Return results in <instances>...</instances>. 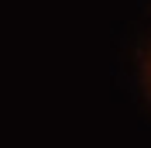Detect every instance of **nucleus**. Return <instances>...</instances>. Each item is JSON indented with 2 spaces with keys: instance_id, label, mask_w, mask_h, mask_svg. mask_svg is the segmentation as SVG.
<instances>
[{
  "instance_id": "nucleus-1",
  "label": "nucleus",
  "mask_w": 151,
  "mask_h": 148,
  "mask_svg": "<svg viewBox=\"0 0 151 148\" xmlns=\"http://www.w3.org/2000/svg\"><path fill=\"white\" fill-rule=\"evenodd\" d=\"M148 79H151V55H148Z\"/></svg>"
}]
</instances>
